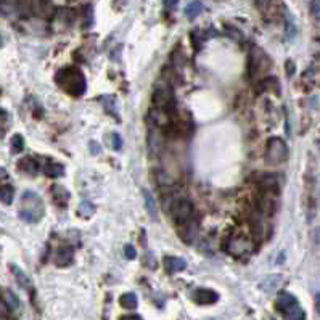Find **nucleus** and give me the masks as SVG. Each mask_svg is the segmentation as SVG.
I'll list each match as a JSON object with an SVG mask.
<instances>
[{"instance_id":"f257e3e1","label":"nucleus","mask_w":320,"mask_h":320,"mask_svg":"<svg viewBox=\"0 0 320 320\" xmlns=\"http://www.w3.org/2000/svg\"><path fill=\"white\" fill-rule=\"evenodd\" d=\"M55 81L63 90H66L68 94L74 95V97L84 95V92H86V89H87L86 76L82 74L81 70L73 68V66L58 71V74L55 76Z\"/></svg>"},{"instance_id":"f03ea898","label":"nucleus","mask_w":320,"mask_h":320,"mask_svg":"<svg viewBox=\"0 0 320 320\" xmlns=\"http://www.w3.org/2000/svg\"><path fill=\"white\" fill-rule=\"evenodd\" d=\"M45 214L44 201L36 192H25L20 203V217L28 224L41 222Z\"/></svg>"},{"instance_id":"7ed1b4c3","label":"nucleus","mask_w":320,"mask_h":320,"mask_svg":"<svg viewBox=\"0 0 320 320\" xmlns=\"http://www.w3.org/2000/svg\"><path fill=\"white\" fill-rule=\"evenodd\" d=\"M277 309L288 320H306V312L301 307L299 301L291 293L280 291L277 298Z\"/></svg>"},{"instance_id":"20e7f679","label":"nucleus","mask_w":320,"mask_h":320,"mask_svg":"<svg viewBox=\"0 0 320 320\" xmlns=\"http://www.w3.org/2000/svg\"><path fill=\"white\" fill-rule=\"evenodd\" d=\"M288 158V145L280 137H272L267 142V151H265V159L270 164H280L286 161Z\"/></svg>"},{"instance_id":"39448f33","label":"nucleus","mask_w":320,"mask_h":320,"mask_svg":"<svg viewBox=\"0 0 320 320\" xmlns=\"http://www.w3.org/2000/svg\"><path fill=\"white\" fill-rule=\"evenodd\" d=\"M192 214H193V204H192V201H190V200L182 198V200H177V203L174 204L172 219L176 220L177 224L188 222V219L192 217Z\"/></svg>"},{"instance_id":"423d86ee","label":"nucleus","mask_w":320,"mask_h":320,"mask_svg":"<svg viewBox=\"0 0 320 320\" xmlns=\"http://www.w3.org/2000/svg\"><path fill=\"white\" fill-rule=\"evenodd\" d=\"M28 9L37 18H52L55 13V7L50 0H28Z\"/></svg>"},{"instance_id":"0eeeda50","label":"nucleus","mask_w":320,"mask_h":320,"mask_svg":"<svg viewBox=\"0 0 320 320\" xmlns=\"http://www.w3.org/2000/svg\"><path fill=\"white\" fill-rule=\"evenodd\" d=\"M251 249H253V245H251V241L246 240L245 237H235V238H230L227 243V251L232 256H237V257L249 254Z\"/></svg>"},{"instance_id":"6e6552de","label":"nucleus","mask_w":320,"mask_h":320,"mask_svg":"<svg viewBox=\"0 0 320 320\" xmlns=\"http://www.w3.org/2000/svg\"><path fill=\"white\" fill-rule=\"evenodd\" d=\"M192 301L196 304H201V306H209V304H214L219 301V294L214 291V289L209 288H196L192 293Z\"/></svg>"},{"instance_id":"1a4fd4ad","label":"nucleus","mask_w":320,"mask_h":320,"mask_svg":"<svg viewBox=\"0 0 320 320\" xmlns=\"http://www.w3.org/2000/svg\"><path fill=\"white\" fill-rule=\"evenodd\" d=\"M153 102L158 106V110H161L164 113H169V110H172L174 106V100H172V94L166 89H158L155 95H153Z\"/></svg>"},{"instance_id":"9d476101","label":"nucleus","mask_w":320,"mask_h":320,"mask_svg":"<svg viewBox=\"0 0 320 320\" xmlns=\"http://www.w3.org/2000/svg\"><path fill=\"white\" fill-rule=\"evenodd\" d=\"M185 267H187L185 259L176 257V256H166L164 257V269L169 272V273L182 272V270H185Z\"/></svg>"},{"instance_id":"9b49d317","label":"nucleus","mask_w":320,"mask_h":320,"mask_svg":"<svg viewBox=\"0 0 320 320\" xmlns=\"http://www.w3.org/2000/svg\"><path fill=\"white\" fill-rule=\"evenodd\" d=\"M73 257H74V249L70 246H63L58 249L57 257H55V264L58 267H66V265H70L73 262Z\"/></svg>"},{"instance_id":"f8f14e48","label":"nucleus","mask_w":320,"mask_h":320,"mask_svg":"<svg viewBox=\"0 0 320 320\" xmlns=\"http://www.w3.org/2000/svg\"><path fill=\"white\" fill-rule=\"evenodd\" d=\"M148 148L151 151V155H158L159 151L163 150V137L156 129H151L148 132Z\"/></svg>"},{"instance_id":"ddd939ff","label":"nucleus","mask_w":320,"mask_h":320,"mask_svg":"<svg viewBox=\"0 0 320 320\" xmlns=\"http://www.w3.org/2000/svg\"><path fill=\"white\" fill-rule=\"evenodd\" d=\"M18 169L29 174V176H36V174L39 172L41 167H39V163H37V159L28 156V158H23L21 161L18 163Z\"/></svg>"},{"instance_id":"4468645a","label":"nucleus","mask_w":320,"mask_h":320,"mask_svg":"<svg viewBox=\"0 0 320 320\" xmlns=\"http://www.w3.org/2000/svg\"><path fill=\"white\" fill-rule=\"evenodd\" d=\"M259 184H261V187L265 190V192H272V193L280 192V184H278V180L273 174H265Z\"/></svg>"},{"instance_id":"2eb2a0df","label":"nucleus","mask_w":320,"mask_h":320,"mask_svg":"<svg viewBox=\"0 0 320 320\" xmlns=\"http://www.w3.org/2000/svg\"><path fill=\"white\" fill-rule=\"evenodd\" d=\"M143 200H145V208H147L148 216L153 219V220H158V206H156V201H155L153 195H151L148 190H143Z\"/></svg>"},{"instance_id":"dca6fc26","label":"nucleus","mask_w":320,"mask_h":320,"mask_svg":"<svg viewBox=\"0 0 320 320\" xmlns=\"http://www.w3.org/2000/svg\"><path fill=\"white\" fill-rule=\"evenodd\" d=\"M10 270H12L13 277L17 278L18 285H20L21 288H25V289H29V288H31V280H29V277H28L26 273L23 272L20 267H17V265H15V264H10Z\"/></svg>"},{"instance_id":"f3484780","label":"nucleus","mask_w":320,"mask_h":320,"mask_svg":"<svg viewBox=\"0 0 320 320\" xmlns=\"http://www.w3.org/2000/svg\"><path fill=\"white\" fill-rule=\"evenodd\" d=\"M52 195H53V200H55L58 204H62V206H66L68 201H70V192H68V190L62 185L53 187Z\"/></svg>"},{"instance_id":"a211bd4d","label":"nucleus","mask_w":320,"mask_h":320,"mask_svg":"<svg viewBox=\"0 0 320 320\" xmlns=\"http://www.w3.org/2000/svg\"><path fill=\"white\" fill-rule=\"evenodd\" d=\"M44 172L47 177H60L65 174V166L60 164V163H55V161H50V163L45 164Z\"/></svg>"},{"instance_id":"6ab92c4d","label":"nucleus","mask_w":320,"mask_h":320,"mask_svg":"<svg viewBox=\"0 0 320 320\" xmlns=\"http://www.w3.org/2000/svg\"><path fill=\"white\" fill-rule=\"evenodd\" d=\"M119 302L124 309L134 310V309H137V306H139V298H137L135 293H124L119 298Z\"/></svg>"},{"instance_id":"aec40b11","label":"nucleus","mask_w":320,"mask_h":320,"mask_svg":"<svg viewBox=\"0 0 320 320\" xmlns=\"http://www.w3.org/2000/svg\"><path fill=\"white\" fill-rule=\"evenodd\" d=\"M203 10H204V7H203V4L201 2H190L188 5H187V9H185V15H187V18H190V20H195L198 15H201L203 13Z\"/></svg>"},{"instance_id":"412c9836","label":"nucleus","mask_w":320,"mask_h":320,"mask_svg":"<svg viewBox=\"0 0 320 320\" xmlns=\"http://www.w3.org/2000/svg\"><path fill=\"white\" fill-rule=\"evenodd\" d=\"M15 198V188L12 185H2L0 187V201L4 204H12Z\"/></svg>"},{"instance_id":"4be33fe9","label":"nucleus","mask_w":320,"mask_h":320,"mask_svg":"<svg viewBox=\"0 0 320 320\" xmlns=\"http://www.w3.org/2000/svg\"><path fill=\"white\" fill-rule=\"evenodd\" d=\"M196 232H198V227H196V222H193V224L187 225L185 230L180 232V235H182V238H184L185 243H193V240L196 237Z\"/></svg>"},{"instance_id":"5701e85b","label":"nucleus","mask_w":320,"mask_h":320,"mask_svg":"<svg viewBox=\"0 0 320 320\" xmlns=\"http://www.w3.org/2000/svg\"><path fill=\"white\" fill-rule=\"evenodd\" d=\"M78 214L81 217H90L92 214H95V206L90 201H82L78 208Z\"/></svg>"},{"instance_id":"b1692460","label":"nucleus","mask_w":320,"mask_h":320,"mask_svg":"<svg viewBox=\"0 0 320 320\" xmlns=\"http://www.w3.org/2000/svg\"><path fill=\"white\" fill-rule=\"evenodd\" d=\"M12 151L13 153H20V151H23V148H25V139H23V135L17 134L12 137Z\"/></svg>"},{"instance_id":"393cba45","label":"nucleus","mask_w":320,"mask_h":320,"mask_svg":"<svg viewBox=\"0 0 320 320\" xmlns=\"http://www.w3.org/2000/svg\"><path fill=\"white\" fill-rule=\"evenodd\" d=\"M5 299H7V306H9V309H18V306H20V301H18V298L17 296H15V293L13 291H5Z\"/></svg>"},{"instance_id":"a878e982","label":"nucleus","mask_w":320,"mask_h":320,"mask_svg":"<svg viewBox=\"0 0 320 320\" xmlns=\"http://www.w3.org/2000/svg\"><path fill=\"white\" fill-rule=\"evenodd\" d=\"M280 280H281V277H280V275H272V277H267V278L264 280V283H269V286H265L264 289H265V291H270V289L277 288V285L280 283Z\"/></svg>"},{"instance_id":"bb28decb","label":"nucleus","mask_w":320,"mask_h":320,"mask_svg":"<svg viewBox=\"0 0 320 320\" xmlns=\"http://www.w3.org/2000/svg\"><path fill=\"white\" fill-rule=\"evenodd\" d=\"M310 13L314 18L320 20V0H312L310 2Z\"/></svg>"},{"instance_id":"cd10ccee","label":"nucleus","mask_w":320,"mask_h":320,"mask_svg":"<svg viewBox=\"0 0 320 320\" xmlns=\"http://www.w3.org/2000/svg\"><path fill=\"white\" fill-rule=\"evenodd\" d=\"M7 126H9V116H7V113L4 110H0V134L5 132Z\"/></svg>"},{"instance_id":"c85d7f7f","label":"nucleus","mask_w":320,"mask_h":320,"mask_svg":"<svg viewBox=\"0 0 320 320\" xmlns=\"http://www.w3.org/2000/svg\"><path fill=\"white\" fill-rule=\"evenodd\" d=\"M111 145H113V148L118 151L123 148V140H121L119 134H111Z\"/></svg>"},{"instance_id":"c756f323","label":"nucleus","mask_w":320,"mask_h":320,"mask_svg":"<svg viewBox=\"0 0 320 320\" xmlns=\"http://www.w3.org/2000/svg\"><path fill=\"white\" fill-rule=\"evenodd\" d=\"M124 254H126L127 259H135V256H137L135 248H134L132 245H126V246H124Z\"/></svg>"},{"instance_id":"7c9ffc66","label":"nucleus","mask_w":320,"mask_h":320,"mask_svg":"<svg viewBox=\"0 0 320 320\" xmlns=\"http://www.w3.org/2000/svg\"><path fill=\"white\" fill-rule=\"evenodd\" d=\"M177 4H179V0H164V9L167 12H172L177 7Z\"/></svg>"},{"instance_id":"2f4dec72","label":"nucleus","mask_w":320,"mask_h":320,"mask_svg":"<svg viewBox=\"0 0 320 320\" xmlns=\"http://www.w3.org/2000/svg\"><path fill=\"white\" fill-rule=\"evenodd\" d=\"M9 306H7V302H4L2 299H0V317H5L7 314H9Z\"/></svg>"},{"instance_id":"473e14b6","label":"nucleus","mask_w":320,"mask_h":320,"mask_svg":"<svg viewBox=\"0 0 320 320\" xmlns=\"http://www.w3.org/2000/svg\"><path fill=\"white\" fill-rule=\"evenodd\" d=\"M286 68H288V76H293V73H294V63L291 62V60H288V62H286Z\"/></svg>"},{"instance_id":"72a5a7b5","label":"nucleus","mask_w":320,"mask_h":320,"mask_svg":"<svg viewBox=\"0 0 320 320\" xmlns=\"http://www.w3.org/2000/svg\"><path fill=\"white\" fill-rule=\"evenodd\" d=\"M90 147L94 148V150H92V153H94V155L100 153V151H102V147H100V145H97L95 142H90Z\"/></svg>"},{"instance_id":"f704fd0d","label":"nucleus","mask_w":320,"mask_h":320,"mask_svg":"<svg viewBox=\"0 0 320 320\" xmlns=\"http://www.w3.org/2000/svg\"><path fill=\"white\" fill-rule=\"evenodd\" d=\"M121 320H143L140 315H124V317H121Z\"/></svg>"},{"instance_id":"c9c22d12","label":"nucleus","mask_w":320,"mask_h":320,"mask_svg":"<svg viewBox=\"0 0 320 320\" xmlns=\"http://www.w3.org/2000/svg\"><path fill=\"white\" fill-rule=\"evenodd\" d=\"M315 309H317L318 315H320V293L315 294Z\"/></svg>"},{"instance_id":"e433bc0d","label":"nucleus","mask_w":320,"mask_h":320,"mask_svg":"<svg viewBox=\"0 0 320 320\" xmlns=\"http://www.w3.org/2000/svg\"><path fill=\"white\" fill-rule=\"evenodd\" d=\"M9 177V174H7V171L4 169V167H0V180H4Z\"/></svg>"},{"instance_id":"4c0bfd02","label":"nucleus","mask_w":320,"mask_h":320,"mask_svg":"<svg viewBox=\"0 0 320 320\" xmlns=\"http://www.w3.org/2000/svg\"><path fill=\"white\" fill-rule=\"evenodd\" d=\"M318 204H320V187H318Z\"/></svg>"},{"instance_id":"58836bf2","label":"nucleus","mask_w":320,"mask_h":320,"mask_svg":"<svg viewBox=\"0 0 320 320\" xmlns=\"http://www.w3.org/2000/svg\"><path fill=\"white\" fill-rule=\"evenodd\" d=\"M0 320H10V318H7V317H0Z\"/></svg>"}]
</instances>
